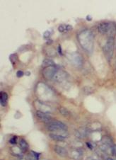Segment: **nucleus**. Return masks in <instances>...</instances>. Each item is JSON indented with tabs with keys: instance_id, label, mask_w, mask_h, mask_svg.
<instances>
[{
	"instance_id": "nucleus-18",
	"label": "nucleus",
	"mask_w": 116,
	"mask_h": 160,
	"mask_svg": "<svg viewBox=\"0 0 116 160\" xmlns=\"http://www.w3.org/2000/svg\"><path fill=\"white\" fill-rule=\"evenodd\" d=\"M16 140H17V137L14 136L12 138H11V140H9L10 143H11V144H12V145L16 144Z\"/></svg>"
},
{
	"instance_id": "nucleus-24",
	"label": "nucleus",
	"mask_w": 116,
	"mask_h": 160,
	"mask_svg": "<svg viewBox=\"0 0 116 160\" xmlns=\"http://www.w3.org/2000/svg\"><path fill=\"white\" fill-rule=\"evenodd\" d=\"M52 43V40H50V41H48L47 42V44L48 45H49V44H51Z\"/></svg>"
},
{
	"instance_id": "nucleus-20",
	"label": "nucleus",
	"mask_w": 116,
	"mask_h": 160,
	"mask_svg": "<svg viewBox=\"0 0 116 160\" xmlns=\"http://www.w3.org/2000/svg\"><path fill=\"white\" fill-rule=\"evenodd\" d=\"M24 75V73L23 71L19 70L17 72H16V76H17V77H21Z\"/></svg>"
},
{
	"instance_id": "nucleus-13",
	"label": "nucleus",
	"mask_w": 116,
	"mask_h": 160,
	"mask_svg": "<svg viewBox=\"0 0 116 160\" xmlns=\"http://www.w3.org/2000/svg\"><path fill=\"white\" fill-rule=\"evenodd\" d=\"M50 138L53 140H55V141H62V140H64V137L62 136V135H59L57 134H52V133H50L49 135Z\"/></svg>"
},
{
	"instance_id": "nucleus-3",
	"label": "nucleus",
	"mask_w": 116,
	"mask_h": 160,
	"mask_svg": "<svg viewBox=\"0 0 116 160\" xmlns=\"http://www.w3.org/2000/svg\"><path fill=\"white\" fill-rule=\"evenodd\" d=\"M99 32L102 34H108L110 36H113L116 31V26L113 23L104 22L100 24L98 26Z\"/></svg>"
},
{
	"instance_id": "nucleus-19",
	"label": "nucleus",
	"mask_w": 116,
	"mask_h": 160,
	"mask_svg": "<svg viewBox=\"0 0 116 160\" xmlns=\"http://www.w3.org/2000/svg\"><path fill=\"white\" fill-rule=\"evenodd\" d=\"M50 32L49 31H46L43 34L44 38H50Z\"/></svg>"
},
{
	"instance_id": "nucleus-8",
	"label": "nucleus",
	"mask_w": 116,
	"mask_h": 160,
	"mask_svg": "<svg viewBox=\"0 0 116 160\" xmlns=\"http://www.w3.org/2000/svg\"><path fill=\"white\" fill-rule=\"evenodd\" d=\"M36 115H37L38 118H39L40 119L43 120V121L48 123V122H50L51 120L50 115L47 114V113H43V112L42 111H40V110H38V111L36 112Z\"/></svg>"
},
{
	"instance_id": "nucleus-21",
	"label": "nucleus",
	"mask_w": 116,
	"mask_h": 160,
	"mask_svg": "<svg viewBox=\"0 0 116 160\" xmlns=\"http://www.w3.org/2000/svg\"><path fill=\"white\" fill-rule=\"evenodd\" d=\"M87 145L88 147L89 148L90 150H93V146H92V144L91 143H89V142H87Z\"/></svg>"
},
{
	"instance_id": "nucleus-17",
	"label": "nucleus",
	"mask_w": 116,
	"mask_h": 160,
	"mask_svg": "<svg viewBox=\"0 0 116 160\" xmlns=\"http://www.w3.org/2000/svg\"><path fill=\"white\" fill-rule=\"evenodd\" d=\"M111 153L113 155L116 156V145H113L111 146Z\"/></svg>"
},
{
	"instance_id": "nucleus-10",
	"label": "nucleus",
	"mask_w": 116,
	"mask_h": 160,
	"mask_svg": "<svg viewBox=\"0 0 116 160\" xmlns=\"http://www.w3.org/2000/svg\"><path fill=\"white\" fill-rule=\"evenodd\" d=\"M8 101V95L7 94L5 93L4 92H1L0 93V101H1V104L2 106H5L7 103Z\"/></svg>"
},
{
	"instance_id": "nucleus-12",
	"label": "nucleus",
	"mask_w": 116,
	"mask_h": 160,
	"mask_svg": "<svg viewBox=\"0 0 116 160\" xmlns=\"http://www.w3.org/2000/svg\"><path fill=\"white\" fill-rule=\"evenodd\" d=\"M55 62L50 59H45L43 61V64H42V67H52V66H55Z\"/></svg>"
},
{
	"instance_id": "nucleus-15",
	"label": "nucleus",
	"mask_w": 116,
	"mask_h": 160,
	"mask_svg": "<svg viewBox=\"0 0 116 160\" xmlns=\"http://www.w3.org/2000/svg\"><path fill=\"white\" fill-rule=\"evenodd\" d=\"M9 60L12 64H14L17 60V55L16 54H11L9 57Z\"/></svg>"
},
{
	"instance_id": "nucleus-14",
	"label": "nucleus",
	"mask_w": 116,
	"mask_h": 160,
	"mask_svg": "<svg viewBox=\"0 0 116 160\" xmlns=\"http://www.w3.org/2000/svg\"><path fill=\"white\" fill-rule=\"evenodd\" d=\"M20 147H21V150H23V152L26 151L29 148V145H28L27 142L24 139H21L20 140Z\"/></svg>"
},
{
	"instance_id": "nucleus-7",
	"label": "nucleus",
	"mask_w": 116,
	"mask_h": 160,
	"mask_svg": "<svg viewBox=\"0 0 116 160\" xmlns=\"http://www.w3.org/2000/svg\"><path fill=\"white\" fill-rule=\"evenodd\" d=\"M67 72H65L64 71L62 70H57V72L55 75L53 79L55 81L57 82H62L63 81H64L67 79Z\"/></svg>"
},
{
	"instance_id": "nucleus-11",
	"label": "nucleus",
	"mask_w": 116,
	"mask_h": 160,
	"mask_svg": "<svg viewBox=\"0 0 116 160\" xmlns=\"http://www.w3.org/2000/svg\"><path fill=\"white\" fill-rule=\"evenodd\" d=\"M73 27L70 25H64V24H62L58 27V31L61 33L64 32H67V31H70L72 30Z\"/></svg>"
},
{
	"instance_id": "nucleus-23",
	"label": "nucleus",
	"mask_w": 116,
	"mask_h": 160,
	"mask_svg": "<svg viewBox=\"0 0 116 160\" xmlns=\"http://www.w3.org/2000/svg\"><path fill=\"white\" fill-rule=\"evenodd\" d=\"M87 21H92V16H87Z\"/></svg>"
},
{
	"instance_id": "nucleus-6",
	"label": "nucleus",
	"mask_w": 116,
	"mask_h": 160,
	"mask_svg": "<svg viewBox=\"0 0 116 160\" xmlns=\"http://www.w3.org/2000/svg\"><path fill=\"white\" fill-rule=\"evenodd\" d=\"M68 57L69 60L71 61V62L73 63V65H75L77 66H80L82 65V57L79 54L77 53H71L68 54Z\"/></svg>"
},
{
	"instance_id": "nucleus-25",
	"label": "nucleus",
	"mask_w": 116,
	"mask_h": 160,
	"mask_svg": "<svg viewBox=\"0 0 116 160\" xmlns=\"http://www.w3.org/2000/svg\"><path fill=\"white\" fill-rule=\"evenodd\" d=\"M107 160H113V159L112 158H108Z\"/></svg>"
},
{
	"instance_id": "nucleus-1",
	"label": "nucleus",
	"mask_w": 116,
	"mask_h": 160,
	"mask_svg": "<svg viewBox=\"0 0 116 160\" xmlns=\"http://www.w3.org/2000/svg\"><path fill=\"white\" fill-rule=\"evenodd\" d=\"M78 39L80 45L87 52H91L94 48V36L89 30L82 31L78 36Z\"/></svg>"
},
{
	"instance_id": "nucleus-4",
	"label": "nucleus",
	"mask_w": 116,
	"mask_h": 160,
	"mask_svg": "<svg viewBox=\"0 0 116 160\" xmlns=\"http://www.w3.org/2000/svg\"><path fill=\"white\" fill-rule=\"evenodd\" d=\"M47 128L50 131H66L67 130L66 125L58 120H50L47 123Z\"/></svg>"
},
{
	"instance_id": "nucleus-9",
	"label": "nucleus",
	"mask_w": 116,
	"mask_h": 160,
	"mask_svg": "<svg viewBox=\"0 0 116 160\" xmlns=\"http://www.w3.org/2000/svg\"><path fill=\"white\" fill-rule=\"evenodd\" d=\"M54 150L56 153L59 156L63 157H65L67 156V152L64 148L62 147L59 146H55Z\"/></svg>"
},
{
	"instance_id": "nucleus-2",
	"label": "nucleus",
	"mask_w": 116,
	"mask_h": 160,
	"mask_svg": "<svg viewBox=\"0 0 116 160\" xmlns=\"http://www.w3.org/2000/svg\"><path fill=\"white\" fill-rule=\"evenodd\" d=\"M114 48H115V39H114L113 36H110L108 38L106 43L103 48L106 58L109 62L112 60L113 56Z\"/></svg>"
},
{
	"instance_id": "nucleus-22",
	"label": "nucleus",
	"mask_w": 116,
	"mask_h": 160,
	"mask_svg": "<svg viewBox=\"0 0 116 160\" xmlns=\"http://www.w3.org/2000/svg\"><path fill=\"white\" fill-rule=\"evenodd\" d=\"M58 53H59L60 55H62V48H61L60 45H58Z\"/></svg>"
},
{
	"instance_id": "nucleus-16",
	"label": "nucleus",
	"mask_w": 116,
	"mask_h": 160,
	"mask_svg": "<svg viewBox=\"0 0 116 160\" xmlns=\"http://www.w3.org/2000/svg\"><path fill=\"white\" fill-rule=\"evenodd\" d=\"M59 112H60V113H62L63 115H64V116H67V115L69 114V112L68 111V110H67L66 108H59Z\"/></svg>"
},
{
	"instance_id": "nucleus-5",
	"label": "nucleus",
	"mask_w": 116,
	"mask_h": 160,
	"mask_svg": "<svg viewBox=\"0 0 116 160\" xmlns=\"http://www.w3.org/2000/svg\"><path fill=\"white\" fill-rule=\"evenodd\" d=\"M57 69L56 68L55 66H52V67H46L43 70V77L47 80H51V79H53L55 75L57 72Z\"/></svg>"
}]
</instances>
